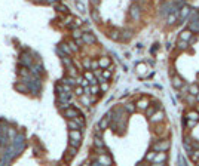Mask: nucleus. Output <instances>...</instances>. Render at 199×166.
<instances>
[{
    "instance_id": "nucleus-1",
    "label": "nucleus",
    "mask_w": 199,
    "mask_h": 166,
    "mask_svg": "<svg viewBox=\"0 0 199 166\" xmlns=\"http://www.w3.org/2000/svg\"><path fill=\"white\" fill-rule=\"evenodd\" d=\"M169 147H171V142L168 140H162V141H158L153 144V150H156V151H166Z\"/></svg>"
},
{
    "instance_id": "nucleus-2",
    "label": "nucleus",
    "mask_w": 199,
    "mask_h": 166,
    "mask_svg": "<svg viewBox=\"0 0 199 166\" xmlns=\"http://www.w3.org/2000/svg\"><path fill=\"white\" fill-rule=\"evenodd\" d=\"M166 160H168L166 151H159V153H156V156L153 159V163L155 165H160V163H166Z\"/></svg>"
},
{
    "instance_id": "nucleus-3",
    "label": "nucleus",
    "mask_w": 199,
    "mask_h": 166,
    "mask_svg": "<svg viewBox=\"0 0 199 166\" xmlns=\"http://www.w3.org/2000/svg\"><path fill=\"white\" fill-rule=\"evenodd\" d=\"M190 14H192V9H190V6H187V5H183L181 8H180V10H178L180 19H186L187 17H190Z\"/></svg>"
},
{
    "instance_id": "nucleus-4",
    "label": "nucleus",
    "mask_w": 199,
    "mask_h": 166,
    "mask_svg": "<svg viewBox=\"0 0 199 166\" xmlns=\"http://www.w3.org/2000/svg\"><path fill=\"white\" fill-rule=\"evenodd\" d=\"M164 111H158V113H153L152 116H150V122L152 123H160V122H164Z\"/></svg>"
},
{
    "instance_id": "nucleus-5",
    "label": "nucleus",
    "mask_w": 199,
    "mask_h": 166,
    "mask_svg": "<svg viewBox=\"0 0 199 166\" xmlns=\"http://www.w3.org/2000/svg\"><path fill=\"white\" fill-rule=\"evenodd\" d=\"M173 86H174L175 89H181L183 86H184V80L178 74H174V77H173Z\"/></svg>"
},
{
    "instance_id": "nucleus-6",
    "label": "nucleus",
    "mask_w": 199,
    "mask_h": 166,
    "mask_svg": "<svg viewBox=\"0 0 199 166\" xmlns=\"http://www.w3.org/2000/svg\"><path fill=\"white\" fill-rule=\"evenodd\" d=\"M192 37H193V31H192L190 28H187V30H183L181 33H180V39H181V40L190 42Z\"/></svg>"
},
{
    "instance_id": "nucleus-7",
    "label": "nucleus",
    "mask_w": 199,
    "mask_h": 166,
    "mask_svg": "<svg viewBox=\"0 0 199 166\" xmlns=\"http://www.w3.org/2000/svg\"><path fill=\"white\" fill-rule=\"evenodd\" d=\"M186 119H193V120H198L199 122V111L198 110H189L186 113Z\"/></svg>"
},
{
    "instance_id": "nucleus-8",
    "label": "nucleus",
    "mask_w": 199,
    "mask_h": 166,
    "mask_svg": "<svg viewBox=\"0 0 199 166\" xmlns=\"http://www.w3.org/2000/svg\"><path fill=\"white\" fill-rule=\"evenodd\" d=\"M147 107H149V100L147 98H143V100L137 102V108H140V110H147Z\"/></svg>"
},
{
    "instance_id": "nucleus-9",
    "label": "nucleus",
    "mask_w": 199,
    "mask_h": 166,
    "mask_svg": "<svg viewBox=\"0 0 199 166\" xmlns=\"http://www.w3.org/2000/svg\"><path fill=\"white\" fill-rule=\"evenodd\" d=\"M137 73H138L140 76H146L147 74V65H146V64H143V62L138 64V65H137Z\"/></svg>"
},
{
    "instance_id": "nucleus-10",
    "label": "nucleus",
    "mask_w": 199,
    "mask_h": 166,
    "mask_svg": "<svg viewBox=\"0 0 199 166\" xmlns=\"http://www.w3.org/2000/svg\"><path fill=\"white\" fill-rule=\"evenodd\" d=\"M177 18H178V12H171L169 15H168V24L173 25L177 21Z\"/></svg>"
},
{
    "instance_id": "nucleus-11",
    "label": "nucleus",
    "mask_w": 199,
    "mask_h": 166,
    "mask_svg": "<svg viewBox=\"0 0 199 166\" xmlns=\"http://www.w3.org/2000/svg\"><path fill=\"white\" fill-rule=\"evenodd\" d=\"M177 48L180 50H186L187 48H189V42H186V40H178V43H177Z\"/></svg>"
},
{
    "instance_id": "nucleus-12",
    "label": "nucleus",
    "mask_w": 199,
    "mask_h": 166,
    "mask_svg": "<svg viewBox=\"0 0 199 166\" xmlns=\"http://www.w3.org/2000/svg\"><path fill=\"white\" fill-rule=\"evenodd\" d=\"M189 93H192V95H198L199 93V85L198 83L190 85V88H189Z\"/></svg>"
},
{
    "instance_id": "nucleus-13",
    "label": "nucleus",
    "mask_w": 199,
    "mask_h": 166,
    "mask_svg": "<svg viewBox=\"0 0 199 166\" xmlns=\"http://www.w3.org/2000/svg\"><path fill=\"white\" fill-rule=\"evenodd\" d=\"M70 136H71V140H76V141H80V138H82V133L79 132L77 129H76V131H71V132H70Z\"/></svg>"
},
{
    "instance_id": "nucleus-14",
    "label": "nucleus",
    "mask_w": 199,
    "mask_h": 166,
    "mask_svg": "<svg viewBox=\"0 0 199 166\" xmlns=\"http://www.w3.org/2000/svg\"><path fill=\"white\" fill-rule=\"evenodd\" d=\"M198 124V120H193V119H186V128L187 129H192Z\"/></svg>"
},
{
    "instance_id": "nucleus-15",
    "label": "nucleus",
    "mask_w": 199,
    "mask_h": 166,
    "mask_svg": "<svg viewBox=\"0 0 199 166\" xmlns=\"http://www.w3.org/2000/svg\"><path fill=\"white\" fill-rule=\"evenodd\" d=\"M100 65L103 67V68H106V67H108V65H110V59H108L107 57L101 58V59H100Z\"/></svg>"
},
{
    "instance_id": "nucleus-16",
    "label": "nucleus",
    "mask_w": 199,
    "mask_h": 166,
    "mask_svg": "<svg viewBox=\"0 0 199 166\" xmlns=\"http://www.w3.org/2000/svg\"><path fill=\"white\" fill-rule=\"evenodd\" d=\"M85 79H88V80H91V83H92V85H95V83H97V80L94 79V74H92L91 71H86V73H85Z\"/></svg>"
},
{
    "instance_id": "nucleus-17",
    "label": "nucleus",
    "mask_w": 199,
    "mask_h": 166,
    "mask_svg": "<svg viewBox=\"0 0 199 166\" xmlns=\"http://www.w3.org/2000/svg\"><path fill=\"white\" fill-rule=\"evenodd\" d=\"M83 40L86 42V43H94V42H95V37L91 36V34H83Z\"/></svg>"
},
{
    "instance_id": "nucleus-18",
    "label": "nucleus",
    "mask_w": 199,
    "mask_h": 166,
    "mask_svg": "<svg viewBox=\"0 0 199 166\" xmlns=\"http://www.w3.org/2000/svg\"><path fill=\"white\" fill-rule=\"evenodd\" d=\"M131 15H132V17L135 18V19H138V18H140V9L134 6V8L131 9Z\"/></svg>"
},
{
    "instance_id": "nucleus-19",
    "label": "nucleus",
    "mask_w": 199,
    "mask_h": 166,
    "mask_svg": "<svg viewBox=\"0 0 199 166\" xmlns=\"http://www.w3.org/2000/svg\"><path fill=\"white\" fill-rule=\"evenodd\" d=\"M66 116L67 117H76V116H77V111H76V110H73V108H71V110H67Z\"/></svg>"
},
{
    "instance_id": "nucleus-20",
    "label": "nucleus",
    "mask_w": 199,
    "mask_h": 166,
    "mask_svg": "<svg viewBox=\"0 0 199 166\" xmlns=\"http://www.w3.org/2000/svg\"><path fill=\"white\" fill-rule=\"evenodd\" d=\"M156 156V150H153V151H150L149 154L146 156V160H150V162H153V159Z\"/></svg>"
},
{
    "instance_id": "nucleus-21",
    "label": "nucleus",
    "mask_w": 199,
    "mask_h": 166,
    "mask_svg": "<svg viewBox=\"0 0 199 166\" xmlns=\"http://www.w3.org/2000/svg\"><path fill=\"white\" fill-rule=\"evenodd\" d=\"M107 124H108V117H106L104 120H101V123H100V128H101V129H106V128H107Z\"/></svg>"
},
{
    "instance_id": "nucleus-22",
    "label": "nucleus",
    "mask_w": 199,
    "mask_h": 166,
    "mask_svg": "<svg viewBox=\"0 0 199 166\" xmlns=\"http://www.w3.org/2000/svg\"><path fill=\"white\" fill-rule=\"evenodd\" d=\"M73 37L75 39H80V37H83V34L80 30H75V33H73Z\"/></svg>"
},
{
    "instance_id": "nucleus-23",
    "label": "nucleus",
    "mask_w": 199,
    "mask_h": 166,
    "mask_svg": "<svg viewBox=\"0 0 199 166\" xmlns=\"http://www.w3.org/2000/svg\"><path fill=\"white\" fill-rule=\"evenodd\" d=\"M125 108H126V110H128L129 113L135 111V105H134V104H126V105H125Z\"/></svg>"
},
{
    "instance_id": "nucleus-24",
    "label": "nucleus",
    "mask_w": 199,
    "mask_h": 166,
    "mask_svg": "<svg viewBox=\"0 0 199 166\" xmlns=\"http://www.w3.org/2000/svg\"><path fill=\"white\" fill-rule=\"evenodd\" d=\"M92 18H94L95 21H100V15H98V10H97V9L92 10Z\"/></svg>"
},
{
    "instance_id": "nucleus-25",
    "label": "nucleus",
    "mask_w": 199,
    "mask_h": 166,
    "mask_svg": "<svg viewBox=\"0 0 199 166\" xmlns=\"http://www.w3.org/2000/svg\"><path fill=\"white\" fill-rule=\"evenodd\" d=\"M76 6H77V9H79L80 12H85V6H83V3H80V2H76Z\"/></svg>"
},
{
    "instance_id": "nucleus-26",
    "label": "nucleus",
    "mask_w": 199,
    "mask_h": 166,
    "mask_svg": "<svg viewBox=\"0 0 199 166\" xmlns=\"http://www.w3.org/2000/svg\"><path fill=\"white\" fill-rule=\"evenodd\" d=\"M103 77H106V79H110V77H112V71H110V70H106V71H103Z\"/></svg>"
},
{
    "instance_id": "nucleus-27",
    "label": "nucleus",
    "mask_w": 199,
    "mask_h": 166,
    "mask_svg": "<svg viewBox=\"0 0 199 166\" xmlns=\"http://www.w3.org/2000/svg\"><path fill=\"white\" fill-rule=\"evenodd\" d=\"M110 37L115 39V40H119V31H113V33L110 34Z\"/></svg>"
},
{
    "instance_id": "nucleus-28",
    "label": "nucleus",
    "mask_w": 199,
    "mask_h": 166,
    "mask_svg": "<svg viewBox=\"0 0 199 166\" xmlns=\"http://www.w3.org/2000/svg\"><path fill=\"white\" fill-rule=\"evenodd\" d=\"M57 8H58L59 12H64V14H67V8H66V6H57Z\"/></svg>"
},
{
    "instance_id": "nucleus-29",
    "label": "nucleus",
    "mask_w": 199,
    "mask_h": 166,
    "mask_svg": "<svg viewBox=\"0 0 199 166\" xmlns=\"http://www.w3.org/2000/svg\"><path fill=\"white\" fill-rule=\"evenodd\" d=\"M76 93H77V95H82L83 89H82V88H76Z\"/></svg>"
},
{
    "instance_id": "nucleus-30",
    "label": "nucleus",
    "mask_w": 199,
    "mask_h": 166,
    "mask_svg": "<svg viewBox=\"0 0 199 166\" xmlns=\"http://www.w3.org/2000/svg\"><path fill=\"white\" fill-rule=\"evenodd\" d=\"M101 89H103V91H107V89H108V85H107V83H103V85H101Z\"/></svg>"
},
{
    "instance_id": "nucleus-31",
    "label": "nucleus",
    "mask_w": 199,
    "mask_h": 166,
    "mask_svg": "<svg viewBox=\"0 0 199 166\" xmlns=\"http://www.w3.org/2000/svg\"><path fill=\"white\" fill-rule=\"evenodd\" d=\"M95 145H97V147H103L104 144H103V142L100 141V140H95Z\"/></svg>"
},
{
    "instance_id": "nucleus-32",
    "label": "nucleus",
    "mask_w": 199,
    "mask_h": 166,
    "mask_svg": "<svg viewBox=\"0 0 199 166\" xmlns=\"http://www.w3.org/2000/svg\"><path fill=\"white\" fill-rule=\"evenodd\" d=\"M75 24L77 25V27H80V25H82V21H80V19L77 18V19H75Z\"/></svg>"
},
{
    "instance_id": "nucleus-33",
    "label": "nucleus",
    "mask_w": 199,
    "mask_h": 166,
    "mask_svg": "<svg viewBox=\"0 0 199 166\" xmlns=\"http://www.w3.org/2000/svg\"><path fill=\"white\" fill-rule=\"evenodd\" d=\"M68 126H70V128H76V129H77V124H76L75 122H68Z\"/></svg>"
},
{
    "instance_id": "nucleus-34",
    "label": "nucleus",
    "mask_w": 199,
    "mask_h": 166,
    "mask_svg": "<svg viewBox=\"0 0 199 166\" xmlns=\"http://www.w3.org/2000/svg\"><path fill=\"white\" fill-rule=\"evenodd\" d=\"M92 92H94V93H97V92H98V86H92V89H91Z\"/></svg>"
},
{
    "instance_id": "nucleus-35",
    "label": "nucleus",
    "mask_w": 199,
    "mask_h": 166,
    "mask_svg": "<svg viewBox=\"0 0 199 166\" xmlns=\"http://www.w3.org/2000/svg\"><path fill=\"white\" fill-rule=\"evenodd\" d=\"M92 3H94V6H98V3H100V0H92Z\"/></svg>"
},
{
    "instance_id": "nucleus-36",
    "label": "nucleus",
    "mask_w": 199,
    "mask_h": 166,
    "mask_svg": "<svg viewBox=\"0 0 199 166\" xmlns=\"http://www.w3.org/2000/svg\"><path fill=\"white\" fill-rule=\"evenodd\" d=\"M196 100H198V102H199V93H198V95H196Z\"/></svg>"
}]
</instances>
